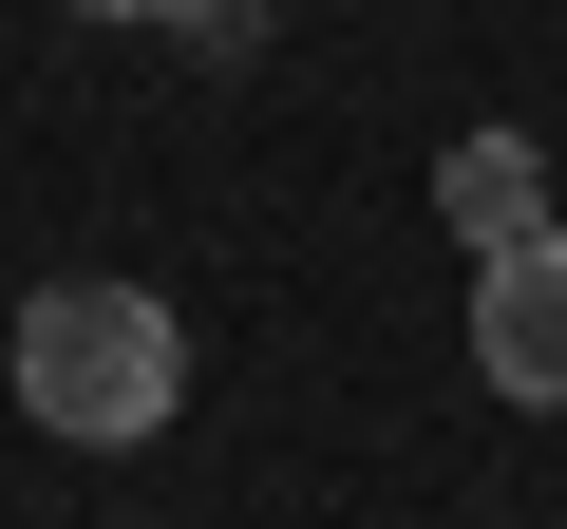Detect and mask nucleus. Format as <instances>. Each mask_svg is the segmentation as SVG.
Wrapping results in <instances>:
<instances>
[{
  "label": "nucleus",
  "instance_id": "1",
  "mask_svg": "<svg viewBox=\"0 0 567 529\" xmlns=\"http://www.w3.org/2000/svg\"><path fill=\"white\" fill-rule=\"evenodd\" d=\"M171 397H189V322H171L152 284L76 264V284H39V303H20V416H39V435L133 454V435H171Z\"/></svg>",
  "mask_w": 567,
  "mask_h": 529
},
{
  "label": "nucleus",
  "instance_id": "2",
  "mask_svg": "<svg viewBox=\"0 0 567 529\" xmlns=\"http://www.w3.org/2000/svg\"><path fill=\"white\" fill-rule=\"evenodd\" d=\"M473 378H492L511 416H567V227L473 246Z\"/></svg>",
  "mask_w": 567,
  "mask_h": 529
},
{
  "label": "nucleus",
  "instance_id": "4",
  "mask_svg": "<svg viewBox=\"0 0 567 529\" xmlns=\"http://www.w3.org/2000/svg\"><path fill=\"white\" fill-rule=\"evenodd\" d=\"M76 20H208V0H76Z\"/></svg>",
  "mask_w": 567,
  "mask_h": 529
},
{
  "label": "nucleus",
  "instance_id": "3",
  "mask_svg": "<svg viewBox=\"0 0 567 529\" xmlns=\"http://www.w3.org/2000/svg\"><path fill=\"white\" fill-rule=\"evenodd\" d=\"M435 208H454V246H511V227H548V152L529 133H454L435 152Z\"/></svg>",
  "mask_w": 567,
  "mask_h": 529
}]
</instances>
